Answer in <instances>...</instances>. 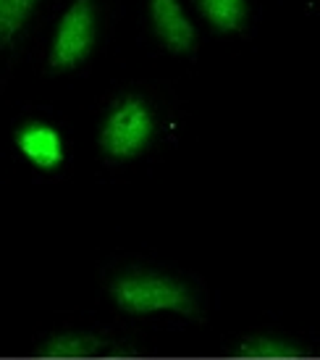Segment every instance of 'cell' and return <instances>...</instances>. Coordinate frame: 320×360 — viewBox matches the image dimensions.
<instances>
[{
	"label": "cell",
	"instance_id": "cell-8",
	"mask_svg": "<svg viewBox=\"0 0 320 360\" xmlns=\"http://www.w3.org/2000/svg\"><path fill=\"white\" fill-rule=\"evenodd\" d=\"M40 0H0V51L27 30Z\"/></svg>",
	"mask_w": 320,
	"mask_h": 360
},
{
	"label": "cell",
	"instance_id": "cell-9",
	"mask_svg": "<svg viewBox=\"0 0 320 360\" xmlns=\"http://www.w3.org/2000/svg\"><path fill=\"white\" fill-rule=\"evenodd\" d=\"M234 352H236V358L247 360H294L305 355L302 347H294L279 337H247Z\"/></svg>",
	"mask_w": 320,
	"mask_h": 360
},
{
	"label": "cell",
	"instance_id": "cell-3",
	"mask_svg": "<svg viewBox=\"0 0 320 360\" xmlns=\"http://www.w3.org/2000/svg\"><path fill=\"white\" fill-rule=\"evenodd\" d=\"M98 40V13L92 0H74L63 11L53 34L48 66L53 71H71L90 58Z\"/></svg>",
	"mask_w": 320,
	"mask_h": 360
},
{
	"label": "cell",
	"instance_id": "cell-2",
	"mask_svg": "<svg viewBox=\"0 0 320 360\" xmlns=\"http://www.w3.org/2000/svg\"><path fill=\"white\" fill-rule=\"evenodd\" d=\"M155 129L158 124L150 105L142 98L126 95L105 116L98 142H100L102 155L113 160H131L150 145Z\"/></svg>",
	"mask_w": 320,
	"mask_h": 360
},
{
	"label": "cell",
	"instance_id": "cell-4",
	"mask_svg": "<svg viewBox=\"0 0 320 360\" xmlns=\"http://www.w3.org/2000/svg\"><path fill=\"white\" fill-rule=\"evenodd\" d=\"M152 32L171 53L187 56L197 48V30L179 0H147Z\"/></svg>",
	"mask_w": 320,
	"mask_h": 360
},
{
	"label": "cell",
	"instance_id": "cell-1",
	"mask_svg": "<svg viewBox=\"0 0 320 360\" xmlns=\"http://www.w3.org/2000/svg\"><path fill=\"white\" fill-rule=\"evenodd\" d=\"M113 302L134 316L152 313H194L192 292L176 279L160 274H124L110 287Z\"/></svg>",
	"mask_w": 320,
	"mask_h": 360
},
{
	"label": "cell",
	"instance_id": "cell-6",
	"mask_svg": "<svg viewBox=\"0 0 320 360\" xmlns=\"http://www.w3.org/2000/svg\"><path fill=\"white\" fill-rule=\"evenodd\" d=\"M102 352V345L98 337L90 334H58L42 342L37 355L45 360H84L95 358Z\"/></svg>",
	"mask_w": 320,
	"mask_h": 360
},
{
	"label": "cell",
	"instance_id": "cell-5",
	"mask_svg": "<svg viewBox=\"0 0 320 360\" xmlns=\"http://www.w3.org/2000/svg\"><path fill=\"white\" fill-rule=\"evenodd\" d=\"M16 148L24 158L29 160L34 169L53 171L58 169L63 158H66V148H63V137L60 131L45 121H29L19 127L16 131Z\"/></svg>",
	"mask_w": 320,
	"mask_h": 360
},
{
	"label": "cell",
	"instance_id": "cell-7",
	"mask_svg": "<svg viewBox=\"0 0 320 360\" xmlns=\"http://www.w3.org/2000/svg\"><path fill=\"white\" fill-rule=\"evenodd\" d=\"M197 8L205 16V21L220 34L244 30L247 0H197Z\"/></svg>",
	"mask_w": 320,
	"mask_h": 360
}]
</instances>
